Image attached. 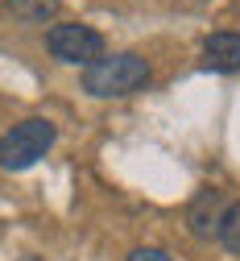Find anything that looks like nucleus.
Wrapping results in <instances>:
<instances>
[{
	"label": "nucleus",
	"instance_id": "1",
	"mask_svg": "<svg viewBox=\"0 0 240 261\" xmlns=\"http://www.w3.org/2000/svg\"><path fill=\"white\" fill-rule=\"evenodd\" d=\"M149 62L132 50L120 54H104L95 58L91 67H83V91L95 95V100H120V95H132L149 83Z\"/></svg>",
	"mask_w": 240,
	"mask_h": 261
},
{
	"label": "nucleus",
	"instance_id": "2",
	"mask_svg": "<svg viewBox=\"0 0 240 261\" xmlns=\"http://www.w3.org/2000/svg\"><path fill=\"white\" fill-rule=\"evenodd\" d=\"M54 141H58V128L46 116H29V120L13 124L0 137V170H29L33 162H42L50 153Z\"/></svg>",
	"mask_w": 240,
	"mask_h": 261
},
{
	"label": "nucleus",
	"instance_id": "3",
	"mask_svg": "<svg viewBox=\"0 0 240 261\" xmlns=\"http://www.w3.org/2000/svg\"><path fill=\"white\" fill-rule=\"evenodd\" d=\"M46 50L58 62H75V67H91L95 58H104V34L79 21H62L46 34Z\"/></svg>",
	"mask_w": 240,
	"mask_h": 261
},
{
	"label": "nucleus",
	"instance_id": "4",
	"mask_svg": "<svg viewBox=\"0 0 240 261\" xmlns=\"http://www.w3.org/2000/svg\"><path fill=\"white\" fill-rule=\"evenodd\" d=\"M224 191H216V187H207V191H199L195 199H191V207H186V228H191V237H199V241H211L216 232H220V216H224Z\"/></svg>",
	"mask_w": 240,
	"mask_h": 261
},
{
	"label": "nucleus",
	"instance_id": "5",
	"mask_svg": "<svg viewBox=\"0 0 240 261\" xmlns=\"http://www.w3.org/2000/svg\"><path fill=\"white\" fill-rule=\"evenodd\" d=\"M203 67L207 71H240V34H232V29H220V34H211L207 42H203Z\"/></svg>",
	"mask_w": 240,
	"mask_h": 261
},
{
	"label": "nucleus",
	"instance_id": "6",
	"mask_svg": "<svg viewBox=\"0 0 240 261\" xmlns=\"http://www.w3.org/2000/svg\"><path fill=\"white\" fill-rule=\"evenodd\" d=\"M62 9V0H5V13L21 25H46Z\"/></svg>",
	"mask_w": 240,
	"mask_h": 261
},
{
	"label": "nucleus",
	"instance_id": "7",
	"mask_svg": "<svg viewBox=\"0 0 240 261\" xmlns=\"http://www.w3.org/2000/svg\"><path fill=\"white\" fill-rule=\"evenodd\" d=\"M216 241H220V245H224L228 253H236V257H240V199L224 207V216H220V232H216Z\"/></svg>",
	"mask_w": 240,
	"mask_h": 261
},
{
	"label": "nucleus",
	"instance_id": "8",
	"mask_svg": "<svg viewBox=\"0 0 240 261\" xmlns=\"http://www.w3.org/2000/svg\"><path fill=\"white\" fill-rule=\"evenodd\" d=\"M128 261H174V257H170L166 249H137Z\"/></svg>",
	"mask_w": 240,
	"mask_h": 261
},
{
	"label": "nucleus",
	"instance_id": "9",
	"mask_svg": "<svg viewBox=\"0 0 240 261\" xmlns=\"http://www.w3.org/2000/svg\"><path fill=\"white\" fill-rule=\"evenodd\" d=\"M21 261H42V257H21Z\"/></svg>",
	"mask_w": 240,
	"mask_h": 261
}]
</instances>
